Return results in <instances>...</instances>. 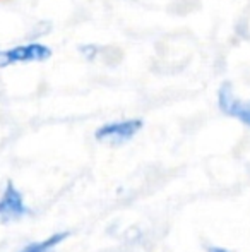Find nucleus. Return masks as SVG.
Returning <instances> with one entry per match:
<instances>
[{
    "mask_svg": "<svg viewBox=\"0 0 250 252\" xmlns=\"http://www.w3.org/2000/svg\"><path fill=\"white\" fill-rule=\"evenodd\" d=\"M52 55V50L43 43H26L19 47L0 52V67L12 65V63L24 62H40L47 60Z\"/></svg>",
    "mask_w": 250,
    "mask_h": 252,
    "instance_id": "1",
    "label": "nucleus"
},
{
    "mask_svg": "<svg viewBox=\"0 0 250 252\" xmlns=\"http://www.w3.org/2000/svg\"><path fill=\"white\" fill-rule=\"evenodd\" d=\"M142 129V120L130 119L120 120V122H110L101 126L96 130V139L101 143H111V144H122L125 141L132 139L139 130Z\"/></svg>",
    "mask_w": 250,
    "mask_h": 252,
    "instance_id": "2",
    "label": "nucleus"
},
{
    "mask_svg": "<svg viewBox=\"0 0 250 252\" xmlns=\"http://www.w3.org/2000/svg\"><path fill=\"white\" fill-rule=\"evenodd\" d=\"M29 213L31 209L24 204L23 194L9 180L2 197H0V220L2 221H12V220H19L23 216L29 215Z\"/></svg>",
    "mask_w": 250,
    "mask_h": 252,
    "instance_id": "3",
    "label": "nucleus"
},
{
    "mask_svg": "<svg viewBox=\"0 0 250 252\" xmlns=\"http://www.w3.org/2000/svg\"><path fill=\"white\" fill-rule=\"evenodd\" d=\"M218 103H220V108L223 110L226 115L235 117L240 122H244L245 126H250V101H242L235 96L233 88L231 84L224 83L220 88V93H218Z\"/></svg>",
    "mask_w": 250,
    "mask_h": 252,
    "instance_id": "4",
    "label": "nucleus"
},
{
    "mask_svg": "<svg viewBox=\"0 0 250 252\" xmlns=\"http://www.w3.org/2000/svg\"><path fill=\"white\" fill-rule=\"evenodd\" d=\"M69 237V232H58V233H54L52 237L48 239L41 240V242H34V244H29L26 246L21 252H54L55 247L58 244H62L63 240Z\"/></svg>",
    "mask_w": 250,
    "mask_h": 252,
    "instance_id": "5",
    "label": "nucleus"
},
{
    "mask_svg": "<svg viewBox=\"0 0 250 252\" xmlns=\"http://www.w3.org/2000/svg\"><path fill=\"white\" fill-rule=\"evenodd\" d=\"M206 251L207 252H230L228 249H224V247H218V246H209Z\"/></svg>",
    "mask_w": 250,
    "mask_h": 252,
    "instance_id": "6",
    "label": "nucleus"
}]
</instances>
